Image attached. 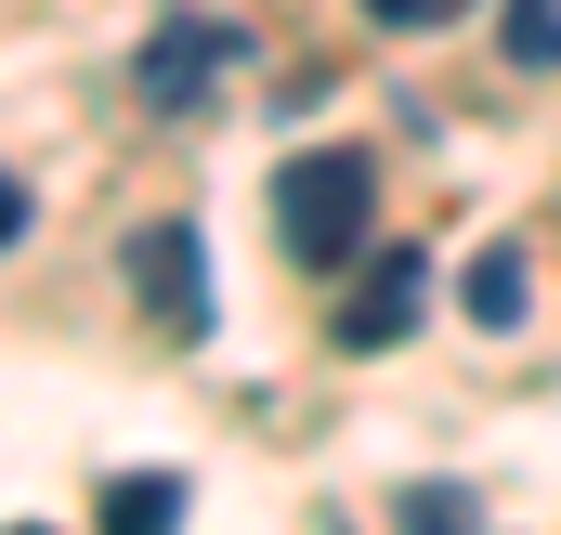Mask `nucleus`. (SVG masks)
<instances>
[{
	"mask_svg": "<svg viewBox=\"0 0 561 535\" xmlns=\"http://www.w3.org/2000/svg\"><path fill=\"white\" fill-rule=\"evenodd\" d=\"M236 66H249V26H236V13H157L131 92H144V118H209Z\"/></svg>",
	"mask_w": 561,
	"mask_h": 535,
	"instance_id": "obj_1",
	"label": "nucleus"
},
{
	"mask_svg": "<svg viewBox=\"0 0 561 535\" xmlns=\"http://www.w3.org/2000/svg\"><path fill=\"white\" fill-rule=\"evenodd\" d=\"M405 523H419V535H457V523H470V510H457L444 483H419V497H405Z\"/></svg>",
	"mask_w": 561,
	"mask_h": 535,
	"instance_id": "obj_9",
	"label": "nucleus"
},
{
	"mask_svg": "<svg viewBox=\"0 0 561 535\" xmlns=\"http://www.w3.org/2000/svg\"><path fill=\"white\" fill-rule=\"evenodd\" d=\"M13 236H26V183L0 170V249H13Z\"/></svg>",
	"mask_w": 561,
	"mask_h": 535,
	"instance_id": "obj_10",
	"label": "nucleus"
},
{
	"mask_svg": "<svg viewBox=\"0 0 561 535\" xmlns=\"http://www.w3.org/2000/svg\"><path fill=\"white\" fill-rule=\"evenodd\" d=\"M366 209H379V183H366L353 144H313V157L275 170V236L300 262H353V249H366Z\"/></svg>",
	"mask_w": 561,
	"mask_h": 535,
	"instance_id": "obj_2",
	"label": "nucleus"
},
{
	"mask_svg": "<svg viewBox=\"0 0 561 535\" xmlns=\"http://www.w3.org/2000/svg\"><path fill=\"white\" fill-rule=\"evenodd\" d=\"M131 300H144V327L170 353L209 340V249H196V223H144L131 236Z\"/></svg>",
	"mask_w": 561,
	"mask_h": 535,
	"instance_id": "obj_3",
	"label": "nucleus"
},
{
	"mask_svg": "<svg viewBox=\"0 0 561 535\" xmlns=\"http://www.w3.org/2000/svg\"><path fill=\"white\" fill-rule=\"evenodd\" d=\"M496 53L549 79V66H561V0H510V26H496Z\"/></svg>",
	"mask_w": 561,
	"mask_h": 535,
	"instance_id": "obj_6",
	"label": "nucleus"
},
{
	"mask_svg": "<svg viewBox=\"0 0 561 535\" xmlns=\"http://www.w3.org/2000/svg\"><path fill=\"white\" fill-rule=\"evenodd\" d=\"M105 535H183V483L170 470H118L105 483Z\"/></svg>",
	"mask_w": 561,
	"mask_h": 535,
	"instance_id": "obj_5",
	"label": "nucleus"
},
{
	"mask_svg": "<svg viewBox=\"0 0 561 535\" xmlns=\"http://www.w3.org/2000/svg\"><path fill=\"white\" fill-rule=\"evenodd\" d=\"M366 13H379V26H405V39H419V26H457V13H483V0H366Z\"/></svg>",
	"mask_w": 561,
	"mask_h": 535,
	"instance_id": "obj_8",
	"label": "nucleus"
},
{
	"mask_svg": "<svg viewBox=\"0 0 561 535\" xmlns=\"http://www.w3.org/2000/svg\"><path fill=\"white\" fill-rule=\"evenodd\" d=\"M470 314L483 327H523V249H483L470 262Z\"/></svg>",
	"mask_w": 561,
	"mask_h": 535,
	"instance_id": "obj_7",
	"label": "nucleus"
},
{
	"mask_svg": "<svg viewBox=\"0 0 561 535\" xmlns=\"http://www.w3.org/2000/svg\"><path fill=\"white\" fill-rule=\"evenodd\" d=\"M419 300H431V262H419V249H379L366 287L340 300V327H327V340H340V353H392V340L419 327Z\"/></svg>",
	"mask_w": 561,
	"mask_h": 535,
	"instance_id": "obj_4",
	"label": "nucleus"
}]
</instances>
